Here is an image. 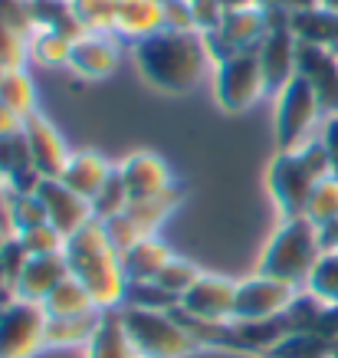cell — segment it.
I'll return each instance as SVG.
<instances>
[{"mask_svg":"<svg viewBox=\"0 0 338 358\" xmlns=\"http://www.w3.org/2000/svg\"><path fill=\"white\" fill-rule=\"evenodd\" d=\"M135 63L148 86L171 92V96H184L207 76L210 56L204 50L200 33L158 30L135 43Z\"/></svg>","mask_w":338,"mask_h":358,"instance_id":"obj_1","label":"cell"},{"mask_svg":"<svg viewBox=\"0 0 338 358\" xmlns=\"http://www.w3.org/2000/svg\"><path fill=\"white\" fill-rule=\"evenodd\" d=\"M63 257L69 266V276H76L86 286L102 313L125 306L128 280L122 270V253L109 243L102 220L92 217L86 227H79L73 237H66Z\"/></svg>","mask_w":338,"mask_h":358,"instance_id":"obj_2","label":"cell"},{"mask_svg":"<svg viewBox=\"0 0 338 358\" xmlns=\"http://www.w3.org/2000/svg\"><path fill=\"white\" fill-rule=\"evenodd\" d=\"M322 253H325V247H322V230L309 217H289L276 227L270 243L263 247L256 273L273 276V280L302 289Z\"/></svg>","mask_w":338,"mask_h":358,"instance_id":"obj_3","label":"cell"},{"mask_svg":"<svg viewBox=\"0 0 338 358\" xmlns=\"http://www.w3.org/2000/svg\"><path fill=\"white\" fill-rule=\"evenodd\" d=\"M122 326L135 342V348L145 358H187L200 352L187 326L177 319V313H154V309H138V306H122Z\"/></svg>","mask_w":338,"mask_h":358,"instance_id":"obj_4","label":"cell"},{"mask_svg":"<svg viewBox=\"0 0 338 358\" xmlns=\"http://www.w3.org/2000/svg\"><path fill=\"white\" fill-rule=\"evenodd\" d=\"M318 119H325V112L318 106V96L312 92L306 79L295 73V79L276 96V112H273V138L276 152H295L306 141L318 135L316 125Z\"/></svg>","mask_w":338,"mask_h":358,"instance_id":"obj_5","label":"cell"},{"mask_svg":"<svg viewBox=\"0 0 338 358\" xmlns=\"http://www.w3.org/2000/svg\"><path fill=\"white\" fill-rule=\"evenodd\" d=\"M322 181V174L302 158V152H276L266 171V187L273 197L279 217H306L309 197Z\"/></svg>","mask_w":338,"mask_h":358,"instance_id":"obj_6","label":"cell"},{"mask_svg":"<svg viewBox=\"0 0 338 358\" xmlns=\"http://www.w3.org/2000/svg\"><path fill=\"white\" fill-rule=\"evenodd\" d=\"M263 96H266V86H263V69L260 59H256V50L237 53L214 66V99H217V106L223 112H230V115L247 112Z\"/></svg>","mask_w":338,"mask_h":358,"instance_id":"obj_7","label":"cell"},{"mask_svg":"<svg viewBox=\"0 0 338 358\" xmlns=\"http://www.w3.org/2000/svg\"><path fill=\"white\" fill-rule=\"evenodd\" d=\"M50 315L40 303L10 299L0 306V358H33L46 348Z\"/></svg>","mask_w":338,"mask_h":358,"instance_id":"obj_8","label":"cell"},{"mask_svg":"<svg viewBox=\"0 0 338 358\" xmlns=\"http://www.w3.org/2000/svg\"><path fill=\"white\" fill-rule=\"evenodd\" d=\"M295 286L279 282L273 276H250V280L237 282V306H233V319L240 322H256V319H276L289 309V303L295 299Z\"/></svg>","mask_w":338,"mask_h":358,"instance_id":"obj_9","label":"cell"},{"mask_svg":"<svg viewBox=\"0 0 338 358\" xmlns=\"http://www.w3.org/2000/svg\"><path fill=\"white\" fill-rule=\"evenodd\" d=\"M237 306V280L217 276V273H200L197 282L181 296V313L197 322H230Z\"/></svg>","mask_w":338,"mask_h":358,"instance_id":"obj_10","label":"cell"},{"mask_svg":"<svg viewBox=\"0 0 338 358\" xmlns=\"http://www.w3.org/2000/svg\"><path fill=\"white\" fill-rule=\"evenodd\" d=\"M295 50H299V40L293 36L289 27L270 30L263 36V43L256 46V59H260V69H263L266 96L276 99L295 79Z\"/></svg>","mask_w":338,"mask_h":358,"instance_id":"obj_11","label":"cell"},{"mask_svg":"<svg viewBox=\"0 0 338 358\" xmlns=\"http://www.w3.org/2000/svg\"><path fill=\"white\" fill-rule=\"evenodd\" d=\"M295 73L312 86L322 112H325V115H335L338 112V56H335V50L299 43V50H295Z\"/></svg>","mask_w":338,"mask_h":358,"instance_id":"obj_12","label":"cell"},{"mask_svg":"<svg viewBox=\"0 0 338 358\" xmlns=\"http://www.w3.org/2000/svg\"><path fill=\"white\" fill-rule=\"evenodd\" d=\"M23 135H27V145H30V158H33V168L43 174V178H59L69 162V148H66L63 135L53 129V122L33 112L23 119Z\"/></svg>","mask_w":338,"mask_h":358,"instance_id":"obj_13","label":"cell"},{"mask_svg":"<svg viewBox=\"0 0 338 358\" xmlns=\"http://www.w3.org/2000/svg\"><path fill=\"white\" fill-rule=\"evenodd\" d=\"M36 194L43 201L50 224H53L63 237H73L79 227H86L89 220L96 217V214H92V204H89L86 197H79L76 191H69L59 178H46Z\"/></svg>","mask_w":338,"mask_h":358,"instance_id":"obj_14","label":"cell"},{"mask_svg":"<svg viewBox=\"0 0 338 358\" xmlns=\"http://www.w3.org/2000/svg\"><path fill=\"white\" fill-rule=\"evenodd\" d=\"M119 174L125 187H128L131 201H145V197H158L168 187H175V174L164 164L161 155L154 152H135L119 164Z\"/></svg>","mask_w":338,"mask_h":358,"instance_id":"obj_15","label":"cell"},{"mask_svg":"<svg viewBox=\"0 0 338 358\" xmlns=\"http://www.w3.org/2000/svg\"><path fill=\"white\" fill-rule=\"evenodd\" d=\"M119 66V50L105 33H86L73 43L69 53V69L82 79H105Z\"/></svg>","mask_w":338,"mask_h":358,"instance_id":"obj_16","label":"cell"},{"mask_svg":"<svg viewBox=\"0 0 338 358\" xmlns=\"http://www.w3.org/2000/svg\"><path fill=\"white\" fill-rule=\"evenodd\" d=\"M69 276V266H66V257L63 253H53V257H30L27 270L20 273V280L13 286L17 299H27V303H40L56 286Z\"/></svg>","mask_w":338,"mask_h":358,"instance_id":"obj_17","label":"cell"},{"mask_svg":"<svg viewBox=\"0 0 338 358\" xmlns=\"http://www.w3.org/2000/svg\"><path fill=\"white\" fill-rule=\"evenodd\" d=\"M112 171H115V164H109L98 152H73L63 174H59V181L92 204V197L102 191V185L109 181Z\"/></svg>","mask_w":338,"mask_h":358,"instance_id":"obj_18","label":"cell"},{"mask_svg":"<svg viewBox=\"0 0 338 358\" xmlns=\"http://www.w3.org/2000/svg\"><path fill=\"white\" fill-rule=\"evenodd\" d=\"M171 257H175V253L168 250V243H164L158 234L138 240L135 247H128L125 253H122V270H125V280L128 282H154L158 280V273L168 266Z\"/></svg>","mask_w":338,"mask_h":358,"instance_id":"obj_19","label":"cell"},{"mask_svg":"<svg viewBox=\"0 0 338 358\" xmlns=\"http://www.w3.org/2000/svg\"><path fill=\"white\" fill-rule=\"evenodd\" d=\"M289 30L299 43L309 46H325L335 50L338 46V13L328 7H309V10H295L289 13Z\"/></svg>","mask_w":338,"mask_h":358,"instance_id":"obj_20","label":"cell"},{"mask_svg":"<svg viewBox=\"0 0 338 358\" xmlns=\"http://www.w3.org/2000/svg\"><path fill=\"white\" fill-rule=\"evenodd\" d=\"M86 358H145L135 348V342L128 338L125 326H122L119 309L102 313L96 336L89 338V345H86Z\"/></svg>","mask_w":338,"mask_h":358,"instance_id":"obj_21","label":"cell"},{"mask_svg":"<svg viewBox=\"0 0 338 358\" xmlns=\"http://www.w3.org/2000/svg\"><path fill=\"white\" fill-rule=\"evenodd\" d=\"M217 33L227 40V46L233 53H247V50H256L263 43V36L270 33V27H266V13L260 7H250V10L223 13V23H220Z\"/></svg>","mask_w":338,"mask_h":358,"instance_id":"obj_22","label":"cell"},{"mask_svg":"<svg viewBox=\"0 0 338 358\" xmlns=\"http://www.w3.org/2000/svg\"><path fill=\"white\" fill-rule=\"evenodd\" d=\"M115 30L131 36L135 43L164 30V7L161 0H119V17H115Z\"/></svg>","mask_w":338,"mask_h":358,"instance_id":"obj_23","label":"cell"},{"mask_svg":"<svg viewBox=\"0 0 338 358\" xmlns=\"http://www.w3.org/2000/svg\"><path fill=\"white\" fill-rule=\"evenodd\" d=\"M102 309L96 313H82V315H50L46 322V348H76L89 345V338L96 336Z\"/></svg>","mask_w":338,"mask_h":358,"instance_id":"obj_24","label":"cell"},{"mask_svg":"<svg viewBox=\"0 0 338 358\" xmlns=\"http://www.w3.org/2000/svg\"><path fill=\"white\" fill-rule=\"evenodd\" d=\"M30 17H33V27H36V30L63 33L69 40L86 36L76 10H73V0H30Z\"/></svg>","mask_w":338,"mask_h":358,"instance_id":"obj_25","label":"cell"},{"mask_svg":"<svg viewBox=\"0 0 338 358\" xmlns=\"http://www.w3.org/2000/svg\"><path fill=\"white\" fill-rule=\"evenodd\" d=\"M181 197H184V191L181 187H168L164 194H158V197H145V201H131L125 210L131 214V220L138 224V227L152 237V234H158V227H161L164 220L175 214V207L181 204Z\"/></svg>","mask_w":338,"mask_h":358,"instance_id":"obj_26","label":"cell"},{"mask_svg":"<svg viewBox=\"0 0 338 358\" xmlns=\"http://www.w3.org/2000/svg\"><path fill=\"white\" fill-rule=\"evenodd\" d=\"M43 309H46V315H53V319H56V315L96 313L98 306H96V299L89 296V289L76 280V276H66V280L56 286L53 293L43 299Z\"/></svg>","mask_w":338,"mask_h":358,"instance_id":"obj_27","label":"cell"},{"mask_svg":"<svg viewBox=\"0 0 338 358\" xmlns=\"http://www.w3.org/2000/svg\"><path fill=\"white\" fill-rule=\"evenodd\" d=\"M0 102L20 119L36 112V89H33V79L27 76V69H7L3 73V79H0Z\"/></svg>","mask_w":338,"mask_h":358,"instance_id":"obj_28","label":"cell"},{"mask_svg":"<svg viewBox=\"0 0 338 358\" xmlns=\"http://www.w3.org/2000/svg\"><path fill=\"white\" fill-rule=\"evenodd\" d=\"M335 342L318 332H289L270 348L266 358H332Z\"/></svg>","mask_w":338,"mask_h":358,"instance_id":"obj_29","label":"cell"},{"mask_svg":"<svg viewBox=\"0 0 338 358\" xmlns=\"http://www.w3.org/2000/svg\"><path fill=\"white\" fill-rule=\"evenodd\" d=\"M73 43L63 33L53 30H36L30 36V56L46 69H59V66H69V53H73Z\"/></svg>","mask_w":338,"mask_h":358,"instance_id":"obj_30","label":"cell"},{"mask_svg":"<svg viewBox=\"0 0 338 358\" xmlns=\"http://www.w3.org/2000/svg\"><path fill=\"white\" fill-rule=\"evenodd\" d=\"M302 289L312 293L316 299H322L325 306H338V253L335 250H325L318 257V263L312 266Z\"/></svg>","mask_w":338,"mask_h":358,"instance_id":"obj_31","label":"cell"},{"mask_svg":"<svg viewBox=\"0 0 338 358\" xmlns=\"http://www.w3.org/2000/svg\"><path fill=\"white\" fill-rule=\"evenodd\" d=\"M73 10L86 33H109L115 30L119 0H73Z\"/></svg>","mask_w":338,"mask_h":358,"instance_id":"obj_32","label":"cell"},{"mask_svg":"<svg viewBox=\"0 0 338 358\" xmlns=\"http://www.w3.org/2000/svg\"><path fill=\"white\" fill-rule=\"evenodd\" d=\"M306 217L316 224V227H325L332 220L338 217V178L328 174L316 185L312 197H309V207H306Z\"/></svg>","mask_w":338,"mask_h":358,"instance_id":"obj_33","label":"cell"},{"mask_svg":"<svg viewBox=\"0 0 338 358\" xmlns=\"http://www.w3.org/2000/svg\"><path fill=\"white\" fill-rule=\"evenodd\" d=\"M128 204H131L128 187H125V181H122L119 164H115V171L109 174V181H105L102 191L92 197V214H96V220H109V217H115V214H122Z\"/></svg>","mask_w":338,"mask_h":358,"instance_id":"obj_34","label":"cell"},{"mask_svg":"<svg viewBox=\"0 0 338 358\" xmlns=\"http://www.w3.org/2000/svg\"><path fill=\"white\" fill-rule=\"evenodd\" d=\"M27 168H33V158H30V145H27L23 129L0 135V174L10 181L13 174L27 171Z\"/></svg>","mask_w":338,"mask_h":358,"instance_id":"obj_35","label":"cell"},{"mask_svg":"<svg viewBox=\"0 0 338 358\" xmlns=\"http://www.w3.org/2000/svg\"><path fill=\"white\" fill-rule=\"evenodd\" d=\"M125 306H138V309H154V313H175L181 299L161 289L158 282H128Z\"/></svg>","mask_w":338,"mask_h":358,"instance_id":"obj_36","label":"cell"},{"mask_svg":"<svg viewBox=\"0 0 338 358\" xmlns=\"http://www.w3.org/2000/svg\"><path fill=\"white\" fill-rule=\"evenodd\" d=\"M197 276H200V270H197L191 260H184V257H171V260H168V266L158 273V280H154V282H158L161 289H168L171 296H177V299H181V296H184L187 289L197 282Z\"/></svg>","mask_w":338,"mask_h":358,"instance_id":"obj_37","label":"cell"},{"mask_svg":"<svg viewBox=\"0 0 338 358\" xmlns=\"http://www.w3.org/2000/svg\"><path fill=\"white\" fill-rule=\"evenodd\" d=\"M17 237L23 240V247H27L30 257H53V253H63V247H66V237L53 224L30 227V230H23V234H17Z\"/></svg>","mask_w":338,"mask_h":358,"instance_id":"obj_38","label":"cell"},{"mask_svg":"<svg viewBox=\"0 0 338 358\" xmlns=\"http://www.w3.org/2000/svg\"><path fill=\"white\" fill-rule=\"evenodd\" d=\"M105 224V237H109V243L119 253H125L128 247H135L138 240H145L148 234H145L135 220H131V214L128 210H122V214H115V217H109V220H102Z\"/></svg>","mask_w":338,"mask_h":358,"instance_id":"obj_39","label":"cell"},{"mask_svg":"<svg viewBox=\"0 0 338 358\" xmlns=\"http://www.w3.org/2000/svg\"><path fill=\"white\" fill-rule=\"evenodd\" d=\"M0 59L7 63V69H23V63L30 59V40L3 20H0Z\"/></svg>","mask_w":338,"mask_h":358,"instance_id":"obj_40","label":"cell"},{"mask_svg":"<svg viewBox=\"0 0 338 358\" xmlns=\"http://www.w3.org/2000/svg\"><path fill=\"white\" fill-rule=\"evenodd\" d=\"M10 197H13V227H17V234H23V230H30V227H40V224H50L40 194H27V197L10 194Z\"/></svg>","mask_w":338,"mask_h":358,"instance_id":"obj_41","label":"cell"},{"mask_svg":"<svg viewBox=\"0 0 338 358\" xmlns=\"http://www.w3.org/2000/svg\"><path fill=\"white\" fill-rule=\"evenodd\" d=\"M0 263H3V273H7L10 286H17L20 273L27 270V263H30V253H27V247H23V240L17 237V234L0 240Z\"/></svg>","mask_w":338,"mask_h":358,"instance_id":"obj_42","label":"cell"},{"mask_svg":"<svg viewBox=\"0 0 338 358\" xmlns=\"http://www.w3.org/2000/svg\"><path fill=\"white\" fill-rule=\"evenodd\" d=\"M161 7H164V30L197 33V27H194V10H191V0H161Z\"/></svg>","mask_w":338,"mask_h":358,"instance_id":"obj_43","label":"cell"},{"mask_svg":"<svg viewBox=\"0 0 338 358\" xmlns=\"http://www.w3.org/2000/svg\"><path fill=\"white\" fill-rule=\"evenodd\" d=\"M191 10H194L197 33L220 30V23H223V7H220V0H191Z\"/></svg>","mask_w":338,"mask_h":358,"instance_id":"obj_44","label":"cell"},{"mask_svg":"<svg viewBox=\"0 0 338 358\" xmlns=\"http://www.w3.org/2000/svg\"><path fill=\"white\" fill-rule=\"evenodd\" d=\"M43 181H46V178L36 171V168H27V171L13 174L10 181H7V191H10V194H17V197H27V194H36Z\"/></svg>","mask_w":338,"mask_h":358,"instance_id":"obj_45","label":"cell"},{"mask_svg":"<svg viewBox=\"0 0 338 358\" xmlns=\"http://www.w3.org/2000/svg\"><path fill=\"white\" fill-rule=\"evenodd\" d=\"M318 138H322V145H325V152H328L332 174L338 178V112H335V115H325V119H322V131H318Z\"/></svg>","mask_w":338,"mask_h":358,"instance_id":"obj_46","label":"cell"},{"mask_svg":"<svg viewBox=\"0 0 338 358\" xmlns=\"http://www.w3.org/2000/svg\"><path fill=\"white\" fill-rule=\"evenodd\" d=\"M17 227H13V197L10 191H3L0 194V240L3 237H13Z\"/></svg>","mask_w":338,"mask_h":358,"instance_id":"obj_47","label":"cell"},{"mask_svg":"<svg viewBox=\"0 0 338 358\" xmlns=\"http://www.w3.org/2000/svg\"><path fill=\"white\" fill-rule=\"evenodd\" d=\"M17 129H23V119L20 115H13L3 102H0V135H7V131H17Z\"/></svg>","mask_w":338,"mask_h":358,"instance_id":"obj_48","label":"cell"},{"mask_svg":"<svg viewBox=\"0 0 338 358\" xmlns=\"http://www.w3.org/2000/svg\"><path fill=\"white\" fill-rule=\"evenodd\" d=\"M318 230H322V247L338 253V217L332 220V224H325V227H318Z\"/></svg>","mask_w":338,"mask_h":358,"instance_id":"obj_49","label":"cell"},{"mask_svg":"<svg viewBox=\"0 0 338 358\" xmlns=\"http://www.w3.org/2000/svg\"><path fill=\"white\" fill-rule=\"evenodd\" d=\"M220 7H223V13L250 10V7H256V0H220Z\"/></svg>","mask_w":338,"mask_h":358,"instance_id":"obj_50","label":"cell"},{"mask_svg":"<svg viewBox=\"0 0 338 358\" xmlns=\"http://www.w3.org/2000/svg\"><path fill=\"white\" fill-rule=\"evenodd\" d=\"M260 10H273V7H286V0H256Z\"/></svg>","mask_w":338,"mask_h":358,"instance_id":"obj_51","label":"cell"},{"mask_svg":"<svg viewBox=\"0 0 338 358\" xmlns=\"http://www.w3.org/2000/svg\"><path fill=\"white\" fill-rule=\"evenodd\" d=\"M318 3H322V7H328V10H335V13H338V0H318Z\"/></svg>","mask_w":338,"mask_h":358,"instance_id":"obj_52","label":"cell"},{"mask_svg":"<svg viewBox=\"0 0 338 358\" xmlns=\"http://www.w3.org/2000/svg\"><path fill=\"white\" fill-rule=\"evenodd\" d=\"M3 191H7V178L0 174V194H3Z\"/></svg>","mask_w":338,"mask_h":358,"instance_id":"obj_53","label":"cell"},{"mask_svg":"<svg viewBox=\"0 0 338 358\" xmlns=\"http://www.w3.org/2000/svg\"><path fill=\"white\" fill-rule=\"evenodd\" d=\"M3 73H7V63H3V59H0V79H3Z\"/></svg>","mask_w":338,"mask_h":358,"instance_id":"obj_54","label":"cell"},{"mask_svg":"<svg viewBox=\"0 0 338 358\" xmlns=\"http://www.w3.org/2000/svg\"><path fill=\"white\" fill-rule=\"evenodd\" d=\"M332 358H338V342H335V348H332Z\"/></svg>","mask_w":338,"mask_h":358,"instance_id":"obj_55","label":"cell"},{"mask_svg":"<svg viewBox=\"0 0 338 358\" xmlns=\"http://www.w3.org/2000/svg\"><path fill=\"white\" fill-rule=\"evenodd\" d=\"M335 56H338V46H335Z\"/></svg>","mask_w":338,"mask_h":358,"instance_id":"obj_56","label":"cell"}]
</instances>
